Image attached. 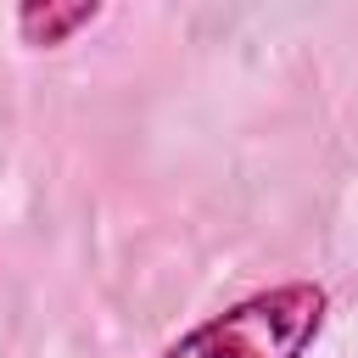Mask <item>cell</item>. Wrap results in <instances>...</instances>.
Returning <instances> with one entry per match:
<instances>
[{"label": "cell", "mask_w": 358, "mask_h": 358, "mask_svg": "<svg viewBox=\"0 0 358 358\" xmlns=\"http://www.w3.org/2000/svg\"><path fill=\"white\" fill-rule=\"evenodd\" d=\"M324 324H330V291L313 280H280L190 324L157 358H308Z\"/></svg>", "instance_id": "cell-1"}, {"label": "cell", "mask_w": 358, "mask_h": 358, "mask_svg": "<svg viewBox=\"0 0 358 358\" xmlns=\"http://www.w3.org/2000/svg\"><path fill=\"white\" fill-rule=\"evenodd\" d=\"M95 22H101L95 0H28V6H17V39L34 50H62L73 34H84Z\"/></svg>", "instance_id": "cell-2"}]
</instances>
